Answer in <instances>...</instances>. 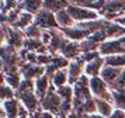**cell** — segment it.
I'll use <instances>...</instances> for the list:
<instances>
[{
  "instance_id": "obj_5",
  "label": "cell",
  "mask_w": 125,
  "mask_h": 118,
  "mask_svg": "<svg viewBox=\"0 0 125 118\" xmlns=\"http://www.w3.org/2000/svg\"><path fill=\"white\" fill-rule=\"evenodd\" d=\"M41 110L44 111H51L53 114H61L62 111V98L58 94V90L55 86H52L49 93L41 100Z\"/></svg>"
},
{
  "instance_id": "obj_1",
  "label": "cell",
  "mask_w": 125,
  "mask_h": 118,
  "mask_svg": "<svg viewBox=\"0 0 125 118\" xmlns=\"http://www.w3.org/2000/svg\"><path fill=\"white\" fill-rule=\"evenodd\" d=\"M89 82H90V79L84 75L73 86V89H74L73 112H76L80 117H84L87 114L96 112V98L91 94Z\"/></svg>"
},
{
  "instance_id": "obj_9",
  "label": "cell",
  "mask_w": 125,
  "mask_h": 118,
  "mask_svg": "<svg viewBox=\"0 0 125 118\" xmlns=\"http://www.w3.org/2000/svg\"><path fill=\"white\" fill-rule=\"evenodd\" d=\"M84 66H86V63L83 62L82 58H77L74 61L69 62L68 75H69V84L70 86H74L80 79L84 76Z\"/></svg>"
},
{
  "instance_id": "obj_30",
  "label": "cell",
  "mask_w": 125,
  "mask_h": 118,
  "mask_svg": "<svg viewBox=\"0 0 125 118\" xmlns=\"http://www.w3.org/2000/svg\"><path fill=\"white\" fill-rule=\"evenodd\" d=\"M68 118H83V117H80V115H77L76 112H70L68 115Z\"/></svg>"
},
{
  "instance_id": "obj_10",
  "label": "cell",
  "mask_w": 125,
  "mask_h": 118,
  "mask_svg": "<svg viewBox=\"0 0 125 118\" xmlns=\"http://www.w3.org/2000/svg\"><path fill=\"white\" fill-rule=\"evenodd\" d=\"M82 54H83V51H82V44H80V42H74V41H69V39L66 38V41H65V44H63L59 55H62L63 58H66V59L70 62V61H74V59L80 58Z\"/></svg>"
},
{
  "instance_id": "obj_3",
  "label": "cell",
  "mask_w": 125,
  "mask_h": 118,
  "mask_svg": "<svg viewBox=\"0 0 125 118\" xmlns=\"http://www.w3.org/2000/svg\"><path fill=\"white\" fill-rule=\"evenodd\" d=\"M68 11L70 13V16L73 17L76 24L91 22L101 18V14L98 11L89 9V7H83V6H79V4H70L68 7Z\"/></svg>"
},
{
  "instance_id": "obj_17",
  "label": "cell",
  "mask_w": 125,
  "mask_h": 118,
  "mask_svg": "<svg viewBox=\"0 0 125 118\" xmlns=\"http://www.w3.org/2000/svg\"><path fill=\"white\" fill-rule=\"evenodd\" d=\"M51 76V80H52V84L56 87V89H61L63 86L69 84V75H68V67L65 69H59L56 72H53Z\"/></svg>"
},
{
  "instance_id": "obj_19",
  "label": "cell",
  "mask_w": 125,
  "mask_h": 118,
  "mask_svg": "<svg viewBox=\"0 0 125 118\" xmlns=\"http://www.w3.org/2000/svg\"><path fill=\"white\" fill-rule=\"evenodd\" d=\"M115 107L111 101H107V100H100V98H96V112L100 114L101 117L104 118H110L111 114L114 112Z\"/></svg>"
},
{
  "instance_id": "obj_12",
  "label": "cell",
  "mask_w": 125,
  "mask_h": 118,
  "mask_svg": "<svg viewBox=\"0 0 125 118\" xmlns=\"http://www.w3.org/2000/svg\"><path fill=\"white\" fill-rule=\"evenodd\" d=\"M21 110V103L18 98L7 100L1 103V118H18Z\"/></svg>"
},
{
  "instance_id": "obj_25",
  "label": "cell",
  "mask_w": 125,
  "mask_h": 118,
  "mask_svg": "<svg viewBox=\"0 0 125 118\" xmlns=\"http://www.w3.org/2000/svg\"><path fill=\"white\" fill-rule=\"evenodd\" d=\"M105 65H110V66H117V67H124V69H125V54L107 56V58H105Z\"/></svg>"
},
{
  "instance_id": "obj_24",
  "label": "cell",
  "mask_w": 125,
  "mask_h": 118,
  "mask_svg": "<svg viewBox=\"0 0 125 118\" xmlns=\"http://www.w3.org/2000/svg\"><path fill=\"white\" fill-rule=\"evenodd\" d=\"M0 98H1V103L16 98V90L13 89V87H10L9 84L1 83V87H0Z\"/></svg>"
},
{
  "instance_id": "obj_23",
  "label": "cell",
  "mask_w": 125,
  "mask_h": 118,
  "mask_svg": "<svg viewBox=\"0 0 125 118\" xmlns=\"http://www.w3.org/2000/svg\"><path fill=\"white\" fill-rule=\"evenodd\" d=\"M42 28L38 27L37 24H31L27 30H24L23 32L24 35H25V38L28 39H41V37H42Z\"/></svg>"
},
{
  "instance_id": "obj_27",
  "label": "cell",
  "mask_w": 125,
  "mask_h": 118,
  "mask_svg": "<svg viewBox=\"0 0 125 118\" xmlns=\"http://www.w3.org/2000/svg\"><path fill=\"white\" fill-rule=\"evenodd\" d=\"M110 118H125V110H121V108H115Z\"/></svg>"
},
{
  "instance_id": "obj_21",
  "label": "cell",
  "mask_w": 125,
  "mask_h": 118,
  "mask_svg": "<svg viewBox=\"0 0 125 118\" xmlns=\"http://www.w3.org/2000/svg\"><path fill=\"white\" fill-rule=\"evenodd\" d=\"M69 6H70V3L68 0H44V9L52 11L55 14L62 10H66Z\"/></svg>"
},
{
  "instance_id": "obj_15",
  "label": "cell",
  "mask_w": 125,
  "mask_h": 118,
  "mask_svg": "<svg viewBox=\"0 0 125 118\" xmlns=\"http://www.w3.org/2000/svg\"><path fill=\"white\" fill-rule=\"evenodd\" d=\"M105 66V58L97 56L96 59L87 62L84 66V75L87 77H98L101 75L103 67Z\"/></svg>"
},
{
  "instance_id": "obj_14",
  "label": "cell",
  "mask_w": 125,
  "mask_h": 118,
  "mask_svg": "<svg viewBox=\"0 0 125 118\" xmlns=\"http://www.w3.org/2000/svg\"><path fill=\"white\" fill-rule=\"evenodd\" d=\"M52 86H53V84H52L51 76H49L48 73L42 75L41 77H38L37 80H34L35 93H37V96L40 97V100H42V98L49 93V90L52 89Z\"/></svg>"
},
{
  "instance_id": "obj_29",
  "label": "cell",
  "mask_w": 125,
  "mask_h": 118,
  "mask_svg": "<svg viewBox=\"0 0 125 118\" xmlns=\"http://www.w3.org/2000/svg\"><path fill=\"white\" fill-rule=\"evenodd\" d=\"M83 118H104V117H101V115H100V114H97V112H91V114L84 115Z\"/></svg>"
},
{
  "instance_id": "obj_13",
  "label": "cell",
  "mask_w": 125,
  "mask_h": 118,
  "mask_svg": "<svg viewBox=\"0 0 125 118\" xmlns=\"http://www.w3.org/2000/svg\"><path fill=\"white\" fill-rule=\"evenodd\" d=\"M122 72H124V67H117V66L105 65V66L103 67L100 77H101L110 87H113L114 84L117 83V80L119 79V76L122 75Z\"/></svg>"
},
{
  "instance_id": "obj_11",
  "label": "cell",
  "mask_w": 125,
  "mask_h": 118,
  "mask_svg": "<svg viewBox=\"0 0 125 118\" xmlns=\"http://www.w3.org/2000/svg\"><path fill=\"white\" fill-rule=\"evenodd\" d=\"M62 32L69 41H74V42H83L84 39H87L91 35V32L89 31V30L80 27V25H77V24H76L74 27L62 30Z\"/></svg>"
},
{
  "instance_id": "obj_22",
  "label": "cell",
  "mask_w": 125,
  "mask_h": 118,
  "mask_svg": "<svg viewBox=\"0 0 125 118\" xmlns=\"http://www.w3.org/2000/svg\"><path fill=\"white\" fill-rule=\"evenodd\" d=\"M111 97H113L111 101L115 108L125 110V90H113Z\"/></svg>"
},
{
  "instance_id": "obj_31",
  "label": "cell",
  "mask_w": 125,
  "mask_h": 118,
  "mask_svg": "<svg viewBox=\"0 0 125 118\" xmlns=\"http://www.w3.org/2000/svg\"><path fill=\"white\" fill-rule=\"evenodd\" d=\"M69 3H70V4H73V3H76V0H68Z\"/></svg>"
},
{
  "instance_id": "obj_26",
  "label": "cell",
  "mask_w": 125,
  "mask_h": 118,
  "mask_svg": "<svg viewBox=\"0 0 125 118\" xmlns=\"http://www.w3.org/2000/svg\"><path fill=\"white\" fill-rule=\"evenodd\" d=\"M111 89L113 90H125V69H124V72H122V75L119 76V79L117 80V83L114 84Z\"/></svg>"
},
{
  "instance_id": "obj_4",
  "label": "cell",
  "mask_w": 125,
  "mask_h": 118,
  "mask_svg": "<svg viewBox=\"0 0 125 118\" xmlns=\"http://www.w3.org/2000/svg\"><path fill=\"white\" fill-rule=\"evenodd\" d=\"M89 79H90V82H89L90 91H91V94H93L94 98L107 100V101L113 100V97H111L113 89H111L100 76H98V77H89ZM111 103H113V101H111Z\"/></svg>"
},
{
  "instance_id": "obj_8",
  "label": "cell",
  "mask_w": 125,
  "mask_h": 118,
  "mask_svg": "<svg viewBox=\"0 0 125 118\" xmlns=\"http://www.w3.org/2000/svg\"><path fill=\"white\" fill-rule=\"evenodd\" d=\"M20 73L23 79L25 80H37L38 77H41L42 75L46 73V67L41 66V65H37V63H31V62H25V63H21L20 66Z\"/></svg>"
},
{
  "instance_id": "obj_28",
  "label": "cell",
  "mask_w": 125,
  "mask_h": 118,
  "mask_svg": "<svg viewBox=\"0 0 125 118\" xmlns=\"http://www.w3.org/2000/svg\"><path fill=\"white\" fill-rule=\"evenodd\" d=\"M40 118H56V114H53V112H51V111H44V110H41Z\"/></svg>"
},
{
  "instance_id": "obj_7",
  "label": "cell",
  "mask_w": 125,
  "mask_h": 118,
  "mask_svg": "<svg viewBox=\"0 0 125 118\" xmlns=\"http://www.w3.org/2000/svg\"><path fill=\"white\" fill-rule=\"evenodd\" d=\"M98 52L103 58L113 55H119V54H125V45L119 41L118 38H111L107 39L105 42H103L98 48Z\"/></svg>"
},
{
  "instance_id": "obj_16",
  "label": "cell",
  "mask_w": 125,
  "mask_h": 118,
  "mask_svg": "<svg viewBox=\"0 0 125 118\" xmlns=\"http://www.w3.org/2000/svg\"><path fill=\"white\" fill-rule=\"evenodd\" d=\"M34 18H35V16L30 14V13H27V11H21V13L17 16V18L13 21V24L10 25V27L17 28V30H20V31H24V30H27L31 24H34Z\"/></svg>"
},
{
  "instance_id": "obj_2",
  "label": "cell",
  "mask_w": 125,
  "mask_h": 118,
  "mask_svg": "<svg viewBox=\"0 0 125 118\" xmlns=\"http://www.w3.org/2000/svg\"><path fill=\"white\" fill-rule=\"evenodd\" d=\"M16 98L20 100V103L25 107V110L30 114H35V112L41 111V100L35 93V87L32 80L23 79L20 87L16 90Z\"/></svg>"
},
{
  "instance_id": "obj_18",
  "label": "cell",
  "mask_w": 125,
  "mask_h": 118,
  "mask_svg": "<svg viewBox=\"0 0 125 118\" xmlns=\"http://www.w3.org/2000/svg\"><path fill=\"white\" fill-rule=\"evenodd\" d=\"M20 7L23 11L37 16L44 9V0H24L23 3H20Z\"/></svg>"
},
{
  "instance_id": "obj_20",
  "label": "cell",
  "mask_w": 125,
  "mask_h": 118,
  "mask_svg": "<svg viewBox=\"0 0 125 118\" xmlns=\"http://www.w3.org/2000/svg\"><path fill=\"white\" fill-rule=\"evenodd\" d=\"M55 16H56L58 25H59V28H61V30L70 28V27H74V25H76V22H74L73 17L70 16V13L68 11V9H66V10L59 11V13H56Z\"/></svg>"
},
{
  "instance_id": "obj_6",
  "label": "cell",
  "mask_w": 125,
  "mask_h": 118,
  "mask_svg": "<svg viewBox=\"0 0 125 118\" xmlns=\"http://www.w3.org/2000/svg\"><path fill=\"white\" fill-rule=\"evenodd\" d=\"M34 24H37V25L41 27L42 30H61L59 25H58L55 13H52V11H49V10H45V9H42V10L35 16Z\"/></svg>"
}]
</instances>
